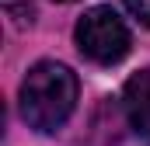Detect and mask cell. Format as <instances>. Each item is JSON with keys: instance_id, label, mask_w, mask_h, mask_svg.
Masks as SVG:
<instances>
[{"instance_id": "5", "label": "cell", "mask_w": 150, "mask_h": 146, "mask_svg": "<svg viewBox=\"0 0 150 146\" xmlns=\"http://www.w3.org/2000/svg\"><path fill=\"white\" fill-rule=\"evenodd\" d=\"M59 4H70V0H59Z\"/></svg>"}, {"instance_id": "3", "label": "cell", "mask_w": 150, "mask_h": 146, "mask_svg": "<svg viewBox=\"0 0 150 146\" xmlns=\"http://www.w3.org/2000/svg\"><path fill=\"white\" fill-rule=\"evenodd\" d=\"M122 111L140 143L150 146V66L136 70L122 87Z\"/></svg>"}, {"instance_id": "1", "label": "cell", "mask_w": 150, "mask_h": 146, "mask_svg": "<svg viewBox=\"0 0 150 146\" xmlns=\"http://www.w3.org/2000/svg\"><path fill=\"white\" fill-rule=\"evenodd\" d=\"M77 98H80V80L67 63L56 59H42L25 73L18 101H21V118L28 122V129H35L42 136H52L56 129L67 125V118L74 115Z\"/></svg>"}, {"instance_id": "4", "label": "cell", "mask_w": 150, "mask_h": 146, "mask_svg": "<svg viewBox=\"0 0 150 146\" xmlns=\"http://www.w3.org/2000/svg\"><path fill=\"white\" fill-rule=\"evenodd\" d=\"M126 11H129L143 28H150V0H126Z\"/></svg>"}, {"instance_id": "2", "label": "cell", "mask_w": 150, "mask_h": 146, "mask_svg": "<svg viewBox=\"0 0 150 146\" xmlns=\"http://www.w3.org/2000/svg\"><path fill=\"white\" fill-rule=\"evenodd\" d=\"M74 42L80 49V56H87L91 63L98 66H115L129 56V45H133V35L126 28V21L115 14L112 7L98 4V7H87L80 14L74 28Z\"/></svg>"}]
</instances>
